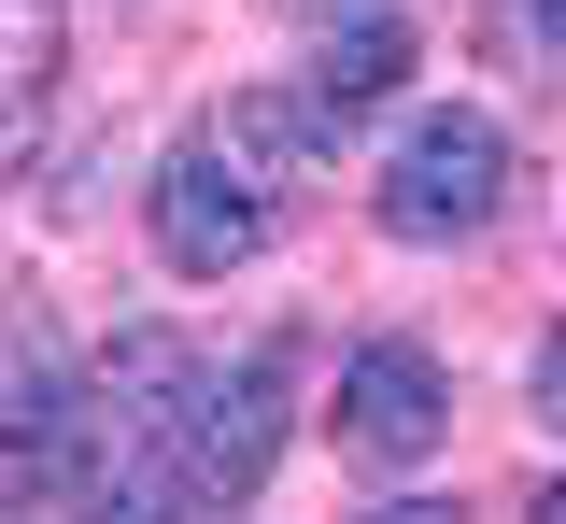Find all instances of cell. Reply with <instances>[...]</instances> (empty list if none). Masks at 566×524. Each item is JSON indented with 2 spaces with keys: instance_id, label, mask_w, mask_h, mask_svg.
<instances>
[{
  "instance_id": "obj_3",
  "label": "cell",
  "mask_w": 566,
  "mask_h": 524,
  "mask_svg": "<svg viewBox=\"0 0 566 524\" xmlns=\"http://www.w3.org/2000/svg\"><path fill=\"white\" fill-rule=\"evenodd\" d=\"M283 411H297V340H241V355L199 382V426H185V524L241 511V496L270 482Z\"/></svg>"
},
{
  "instance_id": "obj_10",
  "label": "cell",
  "mask_w": 566,
  "mask_h": 524,
  "mask_svg": "<svg viewBox=\"0 0 566 524\" xmlns=\"http://www.w3.org/2000/svg\"><path fill=\"white\" fill-rule=\"evenodd\" d=\"M368 524H468L453 496H397V511H368Z\"/></svg>"
},
{
  "instance_id": "obj_11",
  "label": "cell",
  "mask_w": 566,
  "mask_h": 524,
  "mask_svg": "<svg viewBox=\"0 0 566 524\" xmlns=\"http://www.w3.org/2000/svg\"><path fill=\"white\" fill-rule=\"evenodd\" d=\"M524 524H566V482H538V511H524Z\"/></svg>"
},
{
  "instance_id": "obj_4",
  "label": "cell",
  "mask_w": 566,
  "mask_h": 524,
  "mask_svg": "<svg viewBox=\"0 0 566 524\" xmlns=\"http://www.w3.org/2000/svg\"><path fill=\"white\" fill-rule=\"evenodd\" d=\"M453 440V382L424 340H354L340 355V453L354 468H424Z\"/></svg>"
},
{
  "instance_id": "obj_5",
  "label": "cell",
  "mask_w": 566,
  "mask_h": 524,
  "mask_svg": "<svg viewBox=\"0 0 566 524\" xmlns=\"http://www.w3.org/2000/svg\"><path fill=\"white\" fill-rule=\"evenodd\" d=\"M71 453H85V369L43 326H14L0 340V496H71Z\"/></svg>"
},
{
  "instance_id": "obj_7",
  "label": "cell",
  "mask_w": 566,
  "mask_h": 524,
  "mask_svg": "<svg viewBox=\"0 0 566 524\" xmlns=\"http://www.w3.org/2000/svg\"><path fill=\"white\" fill-rule=\"evenodd\" d=\"M43 99H57V0H0V170L43 143Z\"/></svg>"
},
{
  "instance_id": "obj_6",
  "label": "cell",
  "mask_w": 566,
  "mask_h": 524,
  "mask_svg": "<svg viewBox=\"0 0 566 524\" xmlns=\"http://www.w3.org/2000/svg\"><path fill=\"white\" fill-rule=\"evenodd\" d=\"M397 72H411V14H354L340 43H326V57H312V114H326V143H340L354 114H382V99H397Z\"/></svg>"
},
{
  "instance_id": "obj_1",
  "label": "cell",
  "mask_w": 566,
  "mask_h": 524,
  "mask_svg": "<svg viewBox=\"0 0 566 524\" xmlns=\"http://www.w3.org/2000/svg\"><path fill=\"white\" fill-rule=\"evenodd\" d=\"M368 213H382V241H411V255L482 241V227L510 213V128H495V114H468V99L411 114V128H397V156H382V185H368Z\"/></svg>"
},
{
  "instance_id": "obj_8",
  "label": "cell",
  "mask_w": 566,
  "mask_h": 524,
  "mask_svg": "<svg viewBox=\"0 0 566 524\" xmlns=\"http://www.w3.org/2000/svg\"><path fill=\"white\" fill-rule=\"evenodd\" d=\"M495 43H510V57H553V43H566V0H495Z\"/></svg>"
},
{
  "instance_id": "obj_2",
  "label": "cell",
  "mask_w": 566,
  "mask_h": 524,
  "mask_svg": "<svg viewBox=\"0 0 566 524\" xmlns=\"http://www.w3.org/2000/svg\"><path fill=\"white\" fill-rule=\"evenodd\" d=\"M142 213H156V255H170L185 284H227V270H255V255H270V213H283V185H255V170H241V156L212 143V128H185V143L156 156Z\"/></svg>"
},
{
  "instance_id": "obj_9",
  "label": "cell",
  "mask_w": 566,
  "mask_h": 524,
  "mask_svg": "<svg viewBox=\"0 0 566 524\" xmlns=\"http://www.w3.org/2000/svg\"><path fill=\"white\" fill-rule=\"evenodd\" d=\"M524 397H538V426H553V440H566V326H553V340H538V382H524Z\"/></svg>"
}]
</instances>
